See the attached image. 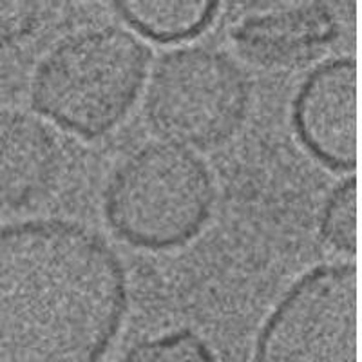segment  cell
<instances>
[{
  "instance_id": "cell-1",
  "label": "cell",
  "mask_w": 362,
  "mask_h": 362,
  "mask_svg": "<svg viewBox=\"0 0 362 362\" xmlns=\"http://www.w3.org/2000/svg\"><path fill=\"white\" fill-rule=\"evenodd\" d=\"M129 306L119 255L69 219L0 226V362H102Z\"/></svg>"
},
{
  "instance_id": "cell-2",
  "label": "cell",
  "mask_w": 362,
  "mask_h": 362,
  "mask_svg": "<svg viewBox=\"0 0 362 362\" xmlns=\"http://www.w3.org/2000/svg\"><path fill=\"white\" fill-rule=\"evenodd\" d=\"M151 51L122 25H89L42 57L29 83L33 107L83 140L115 131L140 96Z\"/></svg>"
},
{
  "instance_id": "cell-3",
  "label": "cell",
  "mask_w": 362,
  "mask_h": 362,
  "mask_svg": "<svg viewBox=\"0 0 362 362\" xmlns=\"http://www.w3.org/2000/svg\"><path fill=\"white\" fill-rule=\"evenodd\" d=\"M214 198V177L198 154L151 141L115 167L103 190V214L125 243L173 250L205 228Z\"/></svg>"
},
{
  "instance_id": "cell-4",
  "label": "cell",
  "mask_w": 362,
  "mask_h": 362,
  "mask_svg": "<svg viewBox=\"0 0 362 362\" xmlns=\"http://www.w3.org/2000/svg\"><path fill=\"white\" fill-rule=\"evenodd\" d=\"M250 107L235 60L210 45H183L154 66L145 93L148 124L167 144L206 151L234 138Z\"/></svg>"
},
{
  "instance_id": "cell-5",
  "label": "cell",
  "mask_w": 362,
  "mask_h": 362,
  "mask_svg": "<svg viewBox=\"0 0 362 362\" xmlns=\"http://www.w3.org/2000/svg\"><path fill=\"white\" fill-rule=\"evenodd\" d=\"M254 362H357V267H313L261 326Z\"/></svg>"
},
{
  "instance_id": "cell-6",
  "label": "cell",
  "mask_w": 362,
  "mask_h": 362,
  "mask_svg": "<svg viewBox=\"0 0 362 362\" xmlns=\"http://www.w3.org/2000/svg\"><path fill=\"white\" fill-rule=\"evenodd\" d=\"M290 119L297 140L326 169L354 174L357 167V64L328 58L300 80Z\"/></svg>"
},
{
  "instance_id": "cell-7",
  "label": "cell",
  "mask_w": 362,
  "mask_h": 362,
  "mask_svg": "<svg viewBox=\"0 0 362 362\" xmlns=\"http://www.w3.org/2000/svg\"><path fill=\"white\" fill-rule=\"evenodd\" d=\"M230 40L245 60L267 69L306 66L341 37V21L325 2L257 4L230 25Z\"/></svg>"
},
{
  "instance_id": "cell-8",
  "label": "cell",
  "mask_w": 362,
  "mask_h": 362,
  "mask_svg": "<svg viewBox=\"0 0 362 362\" xmlns=\"http://www.w3.org/2000/svg\"><path fill=\"white\" fill-rule=\"evenodd\" d=\"M57 134L24 111H0V209L21 210L44 199L62 170Z\"/></svg>"
},
{
  "instance_id": "cell-9",
  "label": "cell",
  "mask_w": 362,
  "mask_h": 362,
  "mask_svg": "<svg viewBox=\"0 0 362 362\" xmlns=\"http://www.w3.org/2000/svg\"><path fill=\"white\" fill-rule=\"evenodd\" d=\"M218 2H116L112 9L136 35L163 44L199 37L214 24Z\"/></svg>"
},
{
  "instance_id": "cell-10",
  "label": "cell",
  "mask_w": 362,
  "mask_h": 362,
  "mask_svg": "<svg viewBox=\"0 0 362 362\" xmlns=\"http://www.w3.org/2000/svg\"><path fill=\"white\" fill-rule=\"evenodd\" d=\"M319 234L342 255L357 252V177L346 176L332 189L319 214Z\"/></svg>"
},
{
  "instance_id": "cell-11",
  "label": "cell",
  "mask_w": 362,
  "mask_h": 362,
  "mask_svg": "<svg viewBox=\"0 0 362 362\" xmlns=\"http://www.w3.org/2000/svg\"><path fill=\"white\" fill-rule=\"evenodd\" d=\"M118 362H218L209 342L189 328L136 342Z\"/></svg>"
},
{
  "instance_id": "cell-12",
  "label": "cell",
  "mask_w": 362,
  "mask_h": 362,
  "mask_svg": "<svg viewBox=\"0 0 362 362\" xmlns=\"http://www.w3.org/2000/svg\"><path fill=\"white\" fill-rule=\"evenodd\" d=\"M45 15L37 2H0V51L33 33Z\"/></svg>"
}]
</instances>
